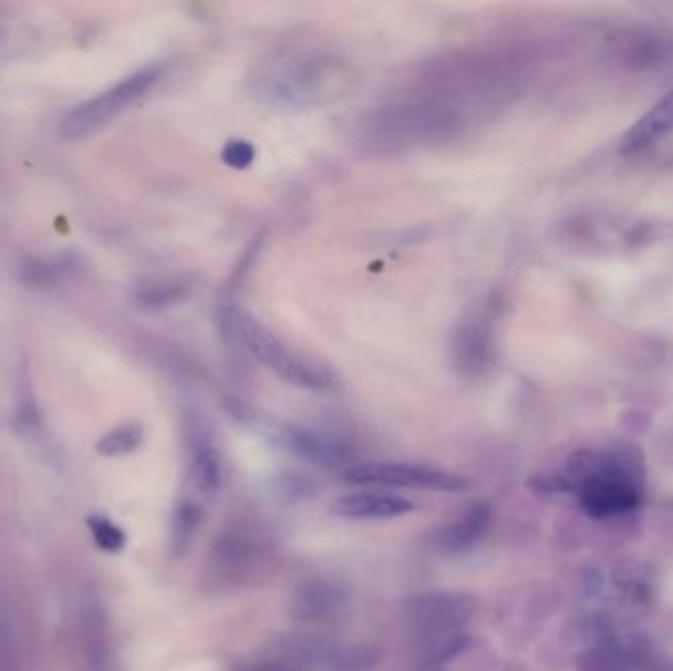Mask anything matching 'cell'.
I'll return each mask as SVG.
<instances>
[{"label": "cell", "mask_w": 673, "mask_h": 671, "mask_svg": "<svg viewBox=\"0 0 673 671\" xmlns=\"http://www.w3.org/2000/svg\"><path fill=\"white\" fill-rule=\"evenodd\" d=\"M351 589L341 579L315 575L303 579L292 592L290 617L306 624H331L345 617Z\"/></svg>", "instance_id": "8"}, {"label": "cell", "mask_w": 673, "mask_h": 671, "mask_svg": "<svg viewBox=\"0 0 673 671\" xmlns=\"http://www.w3.org/2000/svg\"><path fill=\"white\" fill-rule=\"evenodd\" d=\"M182 296L176 283H146L138 290V301L144 306H164Z\"/></svg>", "instance_id": "24"}, {"label": "cell", "mask_w": 673, "mask_h": 671, "mask_svg": "<svg viewBox=\"0 0 673 671\" xmlns=\"http://www.w3.org/2000/svg\"><path fill=\"white\" fill-rule=\"evenodd\" d=\"M144 430L138 424H124L103 435L97 443V453L105 457H123L141 447Z\"/></svg>", "instance_id": "19"}, {"label": "cell", "mask_w": 673, "mask_h": 671, "mask_svg": "<svg viewBox=\"0 0 673 671\" xmlns=\"http://www.w3.org/2000/svg\"><path fill=\"white\" fill-rule=\"evenodd\" d=\"M343 478L351 485L394 486V488H417L429 493H465L469 491L470 481L455 473L439 468L410 465V463H392V461H374L349 465Z\"/></svg>", "instance_id": "5"}, {"label": "cell", "mask_w": 673, "mask_h": 671, "mask_svg": "<svg viewBox=\"0 0 673 671\" xmlns=\"http://www.w3.org/2000/svg\"><path fill=\"white\" fill-rule=\"evenodd\" d=\"M204 522V510L199 504L184 498L176 504L169 524V549L172 556L182 559L191 549L194 539L197 538L199 526Z\"/></svg>", "instance_id": "16"}, {"label": "cell", "mask_w": 673, "mask_h": 671, "mask_svg": "<svg viewBox=\"0 0 673 671\" xmlns=\"http://www.w3.org/2000/svg\"><path fill=\"white\" fill-rule=\"evenodd\" d=\"M60 268L62 265H50L35 258H28L24 265H20V280L32 288H45L58 280Z\"/></svg>", "instance_id": "21"}, {"label": "cell", "mask_w": 673, "mask_h": 671, "mask_svg": "<svg viewBox=\"0 0 673 671\" xmlns=\"http://www.w3.org/2000/svg\"><path fill=\"white\" fill-rule=\"evenodd\" d=\"M470 646L467 632H459L449 638L437 640L434 644L424 646L420 654V665L424 671H439L445 663L453 662L457 655L463 654Z\"/></svg>", "instance_id": "18"}, {"label": "cell", "mask_w": 673, "mask_h": 671, "mask_svg": "<svg viewBox=\"0 0 673 671\" xmlns=\"http://www.w3.org/2000/svg\"><path fill=\"white\" fill-rule=\"evenodd\" d=\"M255 430L268 432L275 437L278 445H282L283 450L290 451L296 457L321 465V467H336L341 463L349 460V447L345 443L321 435L318 432H311L308 427L293 424L276 425L268 417L260 414Z\"/></svg>", "instance_id": "9"}, {"label": "cell", "mask_w": 673, "mask_h": 671, "mask_svg": "<svg viewBox=\"0 0 673 671\" xmlns=\"http://www.w3.org/2000/svg\"><path fill=\"white\" fill-rule=\"evenodd\" d=\"M381 662V652L369 644L333 648L325 668L329 671H371Z\"/></svg>", "instance_id": "17"}, {"label": "cell", "mask_w": 673, "mask_h": 671, "mask_svg": "<svg viewBox=\"0 0 673 671\" xmlns=\"http://www.w3.org/2000/svg\"><path fill=\"white\" fill-rule=\"evenodd\" d=\"M583 589L587 597L601 599L602 595H604V589H607V577L602 575L601 569L594 567V569H589L583 575Z\"/></svg>", "instance_id": "25"}, {"label": "cell", "mask_w": 673, "mask_h": 671, "mask_svg": "<svg viewBox=\"0 0 673 671\" xmlns=\"http://www.w3.org/2000/svg\"><path fill=\"white\" fill-rule=\"evenodd\" d=\"M159 80V70H142L131 78L116 83L115 87L101 93L99 97L89 99L83 105L75 106L62 123V136L65 141H81L89 134L95 133L101 126L111 123L121 115L126 106L151 91L152 85Z\"/></svg>", "instance_id": "4"}, {"label": "cell", "mask_w": 673, "mask_h": 671, "mask_svg": "<svg viewBox=\"0 0 673 671\" xmlns=\"http://www.w3.org/2000/svg\"><path fill=\"white\" fill-rule=\"evenodd\" d=\"M531 491L540 495H573L569 478L563 473H543L528 481Z\"/></svg>", "instance_id": "23"}, {"label": "cell", "mask_w": 673, "mask_h": 671, "mask_svg": "<svg viewBox=\"0 0 673 671\" xmlns=\"http://www.w3.org/2000/svg\"><path fill=\"white\" fill-rule=\"evenodd\" d=\"M91 536L95 539L99 549L106 554H118L126 546V534L115 522L108 520L105 516H91L87 520Z\"/></svg>", "instance_id": "20"}, {"label": "cell", "mask_w": 673, "mask_h": 671, "mask_svg": "<svg viewBox=\"0 0 673 671\" xmlns=\"http://www.w3.org/2000/svg\"><path fill=\"white\" fill-rule=\"evenodd\" d=\"M493 510L485 500L469 504L455 520L442 531L439 548L447 554H465L475 548L490 526Z\"/></svg>", "instance_id": "13"}, {"label": "cell", "mask_w": 673, "mask_h": 671, "mask_svg": "<svg viewBox=\"0 0 673 671\" xmlns=\"http://www.w3.org/2000/svg\"><path fill=\"white\" fill-rule=\"evenodd\" d=\"M577 671H673L654 642L642 634L617 637L614 632L594 640L576 662Z\"/></svg>", "instance_id": "6"}, {"label": "cell", "mask_w": 673, "mask_h": 671, "mask_svg": "<svg viewBox=\"0 0 673 671\" xmlns=\"http://www.w3.org/2000/svg\"><path fill=\"white\" fill-rule=\"evenodd\" d=\"M563 475L593 520L636 513L646 496L644 457L634 445L577 451L567 460Z\"/></svg>", "instance_id": "1"}, {"label": "cell", "mask_w": 673, "mask_h": 671, "mask_svg": "<svg viewBox=\"0 0 673 671\" xmlns=\"http://www.w3.org/2000/svg\"><path fill=\"white\" fill-rule=\"evenodd\" d=\"M333 648L310 637L280 638L262 654L239 663L232 671H311L318 663H328Z\"/></svg>", "instance_id": "10"}, {"label": "cell", "mask_w": 673, "mask_h": 671, "mask_svg": "<svg viewBox=\"0 0 673 671\" xmlns=\"http://www.w3.org/2000/svg\"><path fill=\"white\" fill-rule=\"evenodd\" d=\"M611 584L624 599L648 605L654 599L655 571L642 561H620L612 567Z\"/></svg>", "instance_id": "15"}, {"label": "cell", "mask_w": 673, "mask_h": 671, "mask_svg": "<svg viewBox=\"0 0 673 671\" xmlns=\"http://www.w3.org/2000/svg\"><path fill=\"white\" fill-rule=\"evenodd\" d=\"M221 318L230 336L245 344L248 353L275 371L280 379L311 392H333L336 389V376L328 367L293 353L248 311L229 306L222 310Z\"/></svg>", "instance_id": "2"}, {"label": "cell", "mask_w": 673, "mask_h": 671, "mask_svg": "<svg viewBox=\"0 0 673 671\" xmlns=\"http://www.w3.org/2000/svg\"><path fill=\"white\" fill-rule=\"evenodd\" d=\"M222 483L219 453L207 440V435H195L191 463H189V485L204 498H211Z\"/></svg>", "instance_id": "14"}, {"label": "cell", "mask_w": 673, "mask_h": 671, "mask_svg": "<svg viewBox=\"0 0 673 671\" xmlns=\"http://www.w3.org/2000/svg\"><path fill=\"white\" fill-rule=\"evenodd\" d=\"M275 491L286 503H300L315 495V486L310 478L300 475H283L282 478H278Z\"/></svg>", "instance_id": "22"}, {"label": "cell", "mask_w": 673, "mask_h": 671, "mask_svg": "<svg viewBox=\"0 0 673 671\" xmlns=\"http://www.w3.org/2000/svg\"><path fill=\"white\" fill-rule=\"evenodd\" d=\"M414 503L404 496L392 493H376V491H361L336 498L329 506V510L336 518L343 520H394L414 513Z\"/></svg>", "instance_id": "11"}, {"label": "cell", "mask_w": 673, "mask_h": 671, "mask_svg": "<svg viewBox=\"0 0 673 671\" xmlns=\"http://www.w3.org/2000/svg\"><path fill=\"white\" fill-rule=\"evenodd\" d=\"M265 561V544L248 530L229 528L221 531L209 549L211 577L221 585H245L255 577L258 566Z\"/></svg>", "instance_id": "7"}, {"label": "cell", "mask_w": 673, "mask_h": 671, "mask_svg": "<svg viewBox=\"0 0 673 671\" xmlns=\"http://www.w3.org/2000/svg\"><path fill=\"white\" fill-rule=\"evenodd\" d=\"M478 609L475 595L463 591H425L406 602L404 619L420 646L459 634Z\"/></svg>", "instance_id": "3"}, {"label": "cell", "mask_w": 673, "mask_h": 671, "mask_svg": "<svg viewBox=\"0 0 673 671\" xmlns=\"http://www.w3.org/2000/svg\"><path fill=\"white\" fill-rule=\"evenodd\" d=\"M673 133V91L640 116L620 138L619 152L624 156L646 151L652 144Z\"/></svg>", "instance_id": "12"}]
</instances>
